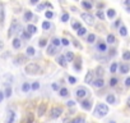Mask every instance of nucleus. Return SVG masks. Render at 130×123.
I'll return each mask as SVG.
<instances>
[{
  "mask_svg": "<svg viewBox=\"0 0 130 123\" xmlns=\"http://www.w3.org/2000/svg\"><path fill=\"white\" fill-rule=\"evenodd\" d=\"M115 15H116V12L114 9H109V10H107V17H109V18H114Z\"/></svg>",
  "mask_w": 130,
  "mask_h": 123,
  "instance_id": "29",
  "label": "nucleus"
},
{
  "mask_svg": "<svg viewBox=\"0 0 130 123\" xmlns=\"http://www.w3.org/2000/svg\"><path fill=\"white\" fill-rule=\"evenodd\" d=\"M4 96H5V95L1 92V91H0V103H1L3 101V99H4Z\"/></svg>",
  "mask_w": 130,
  "mask_h": 123,
  "instance_id": "53",
  "label": "nucleus"
},
{
  "mask_svg": "<svg viewBox=\"0 0 130 123\" xmlns=\"http://www.w3.org/2000/svg\"><path fill=\"white\" fill-rule=\"evenodd\" d=\"M74 68H75L77 71H80V69H82V64H80V62H79V63H75Z\"/></svg>",
  "mask_w": 130,
  "mask_h": 123,
  "instance_id": "46",
  "label": "nucleus"
},
{
  "mask_svg": "<svg viewBox=\"0 0 130 123\" xmlns=\"http://www.w3.org/2000/svg\"><path fill=\"white\" fill-rule=\"evenodd\" d=\"M33 122H35V115H33L32 113H30V114H28V117H27L26 123H33Z\"/></svg>",
  "mask_w": 130,
  "mask_h": 123,
  "instance_id": "28",
  "label": "nucleus"
},
{
  "mask_svg": "<svg viewBox=\"0 0 130 123\" xmlns=\"http://www.w3.org/2000/svg\"><path fill=\"white\" fill-rule=\"evenodd\" d=\"M122 59H124V60H130V51H124Z\"/></svg>",
  "mask_w": 130,
  "mask_h": 123,
  "instance_id": "33",
  "label": "nucleus"
},
{
  "mask_svg": "<svg viewBox=\"0 0 130 123\" xmlns=\"http://www.w3.org/2000/svg\"><path fill=\"white\" fill-rule=\"evenodd\" d=\"M117 68H119L117 63H112V64H111V67H110V71H111V73H116Z\"/></svg>",
  "mask_w": 130,
  "mask_h": 123,
  "instance_id": "27",
  "label": "nucleus"
},
{
  "mask_svg": "<svg viewBox=\"0 0 130 123\" xmlns=\"http://www.w3.org/2000/svg\"><path fill=\"white\" fill-rule=\"evenodd\" d=\"M119 32H120L121 36H126V35H128V30H126L125 26H121L120 28H119Z\"/></svg>",
  "mask_w": 130,
  "mask_h": 123,
  "instance_id": "21",
  "label": "nucleus"
},
{
  "mask_svg": "<svg viewBox=\"0 0 130 123\" xmlns=\"http://www.w3.org/2000/svg\"><path fill=\"white\" fill-rule=\"evenodd\" d=\"M35 49H33L32 46H28L27 48V50H26V54L28 55V57H33V55H35Z\"/></svg>",
  "mask_w": 130,
  "mask_h": 123,
  "instance_id": "20",
  "label": "nucleus"
},
{
  "mask_svg": "<svg viewBox=\"0 0 130 123\" xmlns=\"http://www.w3.org/2000/svg\"><path fill=\"white\" fill-rule=\"evenodd\" d=\"M128 107H129V108H130V98H129V99H128Z\"/></svg>",
  "mask_w": 130,
  "mask_h": 123,
  "instance_id": "56",
  "label": "nucleus"
},
{
  "mask_svg": "<svg viewBox=\"0 0 130 123\" xmlns=\"http://www.w3.org/2000/svg\"><path fill=\"white\" fill-rule=\"evenodd\" d=\"M119 68H120V72H121V73H128L129 69H130V67H129L128 64H121L120 67H119Z\"/></svg>",
  "mask_w": 130,
  "mask_h": 123,
  "instance_id": "17",
  "label": "nucleus"
},
{
  "mask_svg": "<svg viewBox=\"0 0 130 123\" xmlns=\"http://www.w3.org/2000/svg\"><path fill=\"white\" fill-rule=\"evenodd\" d=\"M82 108L86 109V110H91L92 108V103L89 101V100H83L82 101Z\"/></svg>",
  "mask_w": 130,
  "mask_h": 123,
  "instance_id": "12",
  "label": "nucleus"
},
{
  "mask_svg": "<svg viewBox=\"0 0 130 123\" xmlns=\"http://www.w3.org/2000/svg\"><path fill=\"white\" fill-rule=\"evenodd\" d=\"M31 18H32V12H30V10H28V12L24 13V19H26V21H30Z\"/></svg>",
  "mask_w": 130,
  "mask_h": 123,
  "instance_id": "35",
  "label": "nucleus"
},
{
  "mask_svg": "<svg viewBox=\"0 0 130 123\" xmlns=\"http://www.w3.org/2000/svg\"><path fill=\"white\" fill-rule=\"evenodd\" d=\"M12 44H13V48H14V49H20V46H22V40H20V38H14Z\"/></svg>",
  "mask_w": 130,
  "mask_h": 123,
  "instance_id": "15",
  "label": "nucleus"
},
{
  "mask_svg": "<svg viewBox=\"0 0 130 123\" xmlns=\"http://www.w3.org/2000/svg\"><path fill=\"white\" fill-rule=\"evenodd\" d=\"M110 123H115V122H114V121H111V122H110Z\"/></svg>",
  "mask_w": 130,
  "mask_h": 123,
  "instance_id": "59",
  "label": "nucleus"
},
{
  "mask_svg": "<svg viewBox=\"0 0 130 123\" xmlns=\"http://www.w3.org/2000/svg\"><path fill=\"white\" fill-rule=\"evenodd\" d=\"M125 86H126V87H130V77H128L126 80H125Z\"/></svg>",
  "mask_w": 130,
  "mask_h": 123,
  "instance_id": "48",
  "label": "nucleus"
},
{
  "mask_svg": "<svg viewBox=\"0 0 130 123\" xmlns=\"http://www.w3.org/2000/svg\"><path fill=\"white\" fill-rule=\"evenodd\" d=\"M46 45H47V41H46V40H43V38H42V40L40 41V46H41V48H45Z\"/></svg>",
  "mask_w": 130,
  "mask_h": 123,
  "instance_id": "45",
  "label": "nucleus"
},
{
  "mask_svg": "<svg viewBox=\"0 0 130 123\" xmlns=\"http://www.w3.org/2000/svg\"><path fill=\"white\" fill-rule=\"evenodd\" d=\"M31 88H32V87H31V85H30L28 82H24L23 85H22V91H23V92H28Z\"/></svg>",
  "mask_w": 130,
  "mask_h": 123,
  "instance_id": "18",
  "label": "nucleus"
},
{
  "mask_svg": "<svg viewBox=\"0 0 130 123\" xmlns=\"http://www.w3.org/2000/svg\"><path fill=\"white\" fill-rule=\"evenodd\" d=\"M46 110H47V104L46 103H41V104L38 105V109H37L38 117H42L45 113H46Z\"/></svg>",
  "mask_w": 130,
  "mask_h": 123,
  "instance_id": "5",
  "label": "nucleus"
},
{
  "mask_svg": "<svg viewBox=\"0 0 130 123\" xmlns=\"http://www.w3.org/2000/svg\"><path fill=\"white\" fill-rule=\"evenodd\" d=\"M27 31L33 35V33H36L37 28H36V26H35V25H28V26H27Z\"/></svg>",
  "mask_w": 130,
  "mask_h": 123,
  "instance_id": "19",
  "label": "nucleus"
},
{
  "mask_svg": "<svg viewBox=\"0 0 130 123\" xmlns=\"http://www.w3.org/2000/svg\"><path fill=\"white\" fill-rule=\"evenodd\" d=\"M125 3H126V5H129V4H130V0H126Z\"/></svg>",
  "mask_w": 130,
  "mask_h": 123,
  "instance_id": "57",
  "label": "nucleus"
},
{
  "mask_svg": "<svg viewBox=\"0 0 130 123\" xmlns=\"http://www.w3.org/2000/svg\"><path fill=\"white\" fill-rule=\"evenodd\" d=\"M50 27H51V25H50V22H47V21H45L43 23H42V28L43 30H49Z\"/></svg>",
  "mask_w": 130,
  "mask_h": 123,
  "instance_id": "34",
  "label": "nucleus"
},
{
  "mask_svg": "<svg viewBox=\"0 0 130 123\" xmlns=\"http://www.w3.org/2000/svg\"><path fill=\"white\" fill-rule=\"evenodd\" d=\"M96 15H97L100 19H102V21L105 19V14H103V12H102V10H98V12L96 13Z\"/></svg>",
  "mask_w": 130,
  "mask_h": 123,
  "instance_id": "36",
  "label": "nucleus"
},
{
  "mask_svg": "<svg viewBox=\"0 0 130 123\" xmlns=\"http://www.w3.org/2000/svg\"><path fill=\"white\" fill-rule=\"evenodd\" d=\"M68 80H69V82L71 83V85H74V83L77 82V80H75V77H73V76H69V78H68Z\"/></svg>",
  "mask_w": 130,
  "mask_h": 123,
  "instance_id": "43",
  "label": "nucleus"
},
{
  "mask_svg": "<svg viewBox=\"0 0 130 123\" xmlns=\"http://www.w3.org/2000/svg\"><path fill=\"white\" fill-rule=\"evenodd\" d=\"M4 95H5V98H10V96H12V88H10L9 86H7V88H5Z\"/></svg>",
  "mask_w": 130,
  "mask_h": 123,
  "instance_id": "25",
  "label": "nucleus"
},
{
  "mask_svg": "<svg viewBox=\"0 0 130 123\" xmlns=\"http://www.w3.org/2000/svg\"><path fill=\"white\" fill-rule=\"evenodd\" d=\"M82 7L84 9L89 10V9H92V3L91 1H87V0H83V1H82Z\"/></svg>",
  "mask_w": 130,
  "mask_h": 123,
  "instance_id": "16",
  "label": "nucleus"
},
{
  "mask_svg": "<svg viewBox=\"0 0 130 123\" xmlns=\"http://www.w3.org/2000/svg\"><path fill=\"white\" fill-rule=\"evenodd\" d=\"M82 18H83L84 21H86L88 25H91V26L94 23V18H93V15H92V14H89V13H83V14H82Z\"/></svg>",
  "mask_w": 130,
  "mask_h": 123,
  "instance_id": "7",
  "label": "nucleus"
},
{
  "mask_svg": "<svg viewBox=\"0 0 130 123\" xmlns=\"http://www.w3.org/2000/svg\"><path fill=\"white\" fill-rule=\"evenodd\" d=\"M65 58H66L68 62H73V59H74V54H73L71 51H68L66 55H65Z\"/></svg>",
  "mask_w": 130,
  "mask_h": 123,
  "instance_id": "24",
  "label": "nucleus"
},
{
  "mask_svg": "<svg viewBox=\"0 0 130 123\" xmlns=\"http://www.w3.org/2000/svg\"><path fill=\"white\" fill-rule=\"evenodd\" d=\"M115 41H116L115 36L112 35V33H110V35L107 36V42H109V44H115Z\"/></svg>",
  "mask_w": 130,
  "mask_h": 123,
  "instance_id": "23",
  "label": "nucleus"
},
{
  "mask_svg": "<svg viewBox=\"0 0 130 123\" xmlns=\"http://www.w3.org/2000/svg\"><path fill=\"white\" fill-rule=\"evenodd\" d=\"M3 46H4V44H3V41H0V50L3 49Z\"/></svg>",
  "mask_w": 130,
  "mask_h": 123,
  "instance_id": "55",
  "label": "nucleus"
},
{
  "mask_svg": "<svg viewBox=\"0 0 130 123\" xmlns=\"http://www.w3.org/2000/svg\"><path fill=\"white\" fill-rule=\"evenodd\" d=\"M116 83H117V80H116L115 77L110 80V85H111V86H116Z\"/></svg>",
  "mask_w": 130,
  "mask_h": 123,
  "instance_id": "44",
  "label": "nucleus"
},
{
  "mask_svg": "<svg viewBox=\"0 0 130 123\" xmlns=\"http://www.w3.org/2000/svg\"><path fill=\"white\" fill-rule=\"evenodd\" d=\"M31 87H32V90H38V88H40V83L38 82H33Z\"/></svg>",
  "mask_w": 130,
  "mask_h": 123,
  "instance_id": "40",
  "label": "nucleus"
},
{
  "mask_svg": "<svg viewBox=\"0 0 130 123\" xmlns=\"http://www.w3.org/2000/svg\"><path fill=\"white\" fill-rule=\"evenodd\" d=\"M63 114V108L61 107H55L51 109V118H59V117Z\"/></svg>",
  "mask_w": 130,
  "mask_h": 123,
  "instance_id": "3",
  "label": "nucleus"
},
{
  "mask_svg": "<svg viewBox=\"0 0 130 123\" xmlns=\"http://www.w3.org/2000/svg\"><path fill=\"white\" fill-rule=\"evenodd\" d=\"M86 31H87V30L84 28V27H79V28L77 30V33H78L79 36H83L84 33H86Z\"/></svg>",
  "mask_w": 130,
  "mask_h": 123,
  "instance_id": "30",
  "label": "nucleus"
},
{
  "mask_svg": "<svg viewBox=\"0 0 130 123\" xmlns=\"http://www.w3.org/2000/svg\"><path fill=\"white\" fill-rule=\"evenodd\" d=\"M128 12H129V13H130V7H129V8H128Z\"/></svg>",
  "mask_w": 130,
  "mask_h": 123,
  "instance_id": "58",
  "label": "nucleus"
},
{
  "mask_svg": "<svg viewBox=\"0 0 130 123\" xmlns=\"http://www.w3.org/2000/svg\"><path fill=\"white\" fill-rule=\"evenodd\" d=\"M87 41H88L89 44H93V42L96 41V35H94V33H89V35H88V38H87Z\"/></svg>",
  "mask_w": 130,
  "mask_h": 123,
  "instance_id": "22",
  "label": "nucleus"
},
{
  "mask_svg": "<svg viewBox=\"0 0 130 123\" xmlns=\"http://www.w3.org/2000/svg\"><path fill=\"white\" fill-rule=\"evenodd\" d=\"M92 83H93V86H94L96 88H101V87H103V86H105V81L102 80V77H98L97 80L93 81Z\"/></svg>",
  "mask_w": 130,
  "mask_h": 123,
  "instance_id": "9",
  "label": "nucleus"
},
{
  "mask_svg": "<svg viewBox=\"0 0 130 123\" xmlns=\"http://www.w3.org/2000/svg\"><path fill=\"white\" fill-rule=\"evenodd\" d=\"M46 53H47V55H55L56 54V46L55 45H49Z\"/></svg>",
  "mask_w": 130,
  "mask_h": 123,
  "instance_id": "13",
  "label": "nucleus"
},
{
  "mask_svg": "<svg viewBox=\"0 0 130 123\" xmlns=\"http://www.w3.org/2000/svg\"><path fill=\"white\" fill-rule=\"evenodd\" d=\"M60 42H61V40H59V38H52V45L58 46V45H60Z\"/></svg>",
  "mask_w": 130,
  "mask_h": 123,
  "instance_id": "42",
  "label": "nucleus"
},
{
  "mask_svg": "<svg viewBox=\"0 0 130 123\" xmlns=\"http://www.w3.org/2000/svg\"><path fill=\"white\" fill-rule=\"evenodd\" d=\"M87 94H88V91L84 87H79V88H77V91H75V95H77L78 99H83L84 96H87Z\"/></svg>",
  "mask_w": 130,
  "mask_h": 123,
  "instance_id": "6",
  "label": "nucleus"
},
{
  "mask_svg": "<svg viewBox=\"0 0 130 123\" xmlns=\"http://www.w3.org/2000/svg\"><path fill=\"white\" fill-rule=\"evenodd\" d=\"M13 80H14V78H13V76H12V74H9V73L4 74V76L1 77V82L4 83L5 86H9L10 83L13 82Z\"/></svg>",
  "mask_w": 130,
  "mask_h": 123,
  "instance_id": "4",
  "label": "nucleus"
},
{
  "mask_svg": "<svg viewBox=\"0 0 130 123\" xmlns=\"http://www.w3.org/2000/svg\"><path fill=\"white\" fill-rule=\"evenodd\" d=\"M45 15H46L47 19H50V18H52V17H54V13L51 12V10H47V12L45 13Z\"/></svg>",
  "mask_w": 130,
  "mask_h": 123,
  "instance_id": "38",
  "label": "nucleus"
},
{
  "mask_svg": "<svg viewBox=\"0 0 130 123\" xmlns=\"http://www.w3.org/2000/svg\"><path fill=\"white\" fill-rule=\"evenodd\" d=\"M24 71H26L27 74H36V73H38V72L41 71V68H40L38 64H36V63H28L26 65Z\"/></svg>",
  "mask_w": 130,
  "mask_h": 123,
  "instance_id": "2",
  "label": "nucleus"
},
{
  "mask_svg": "<svg viewBox=\"0 0 130 123\" xmlns=\"http://www.w3.org/2000/svg\"><path fill=\"white\" fill-rule=\"evenodd\" d=\"M98 50H100V51H106V50H107V46H106V44L101 42L100 45H98Z\"/></svg>",
  "mask_w": 130,
  "mask_h": 123,
  "instance_id": "32",
  "label": "nucleus"
},
{
  "mask_svg": "<svg viewBox=\"0 0 130 123\" xmlns=\"http://www.w3.org/2000/svg\"><path fill=\"white\" fill-rule=\"evenodd\" d=\"M59 94H60V96H68V94H69V92H68V90H66V88L65 87H63V88H61V90L59 91Z\"/></svg>",
  "mask_w": 130,
  "mask_h": 123,
  "instance_id": "31",
  "label": "nucleus"
},
{
  "mask_svg": "<svg viewBox=\"0 0 130 123\" xmlns=\"http://www.w3.org/2000/svg\"><path fill=\"white\" fill-rule=\"evenodd\" d=\"M30 1H31V4H37L38 0H30Z\"/></svg>",
  "mask_w": 130,
  "mask_h": 123,
  "instance_id": "54",
  "label": "nucleus"
},
{
  "mask_svg": "<svg viewBox=\"0 0 130 123\" xmlns=\"http://www.w3.org/2000/svg\"><path fill=\"white\" fill-rule=\"evenodd\" d=\"M96 73H97V76H98V77H102V76H103V73H105V72H103V68L98 67V68H97V72H96Z\"/></svg>",
  "mask_w": 130,
  "mask_h": 123,
  "instance_id": "37",
  "label": "nucleus"
},
{
  "mask_svg": "<svg viewBox=\"0 0 130 123\" xmlns=\"http://www.w3.org/2000/svg\"><path fill=\"white\" fill-rule=\"evenodd\" d=\"M14 119H15V113L13 110H9L8 111V115H7V121L5 123H14Z\"/></svg>",
  "mask_w": 130,
  "mask_h": 123,
  "instance_id": "11",
  "label": "nucleus"
},
{
  "mask_svg": "<svg viewBox=\"0 0 130 123\" xmlns=\"http://www.w3.org/2000/svg\"><path fill=\"white\" fill-rule=\"evenodd\" d=\"M18 28H19V26H18V23L14 21L13 23H12V26H10V30H9V33H8V36H12L13 33H15V32H18Z\"/></svg>",
  "mask_w": 130,
  "mask_h": 123,
  "instance_id": "10",
  "label": "nucleus"
},
{
  "mask_svg": "<svg viewBox=\"0 0 130 123\" xmlns=\"http://www.w3.org/2000/svg\"><path fill=\"white\" fill-rule=\"evenodd\" d=\"M66 105L68 107H73V105H74V101H73V100H69V101L66 103Z\"/></svg>",
  "mask_w": 130,
  "mask_h": 123,
  "instance_id": "50",
  "label": "nucleus"
},
{
  "mask_svg": "<svg viewBox=\"0 0 130 123\" xmlns=\"http://www.w3.org/2000/svg\"><path fill=\"white\" fill-rule=\"evenodd\" d=\"M71 26H73V28H74V30H78L79 27H82L79 22H73V25H71Z\"/></svg>",
  "mask_w": 130,
  "mask_h": 123,
  "instance_id": "41",
  "label": "nucleus"
},
{
  "mask_svg": "<svg viewBox=\"0 0 130 123\" xmlns=\"http://www.w3.org/2000/svg\"><path fill=\"white\" fill-rule=\"evenodd\" d=\"M61 21H63V22H68V21H69V14H68V13H64L63 17H61Z\"/></svg>",
  "mask_w": 130,
  "mask_h": 123,
  "instance_id": "39",
  "label": "nucleus"
},
{
  "mask_svg": "<svg viewBox=\"0 0 130 123\" xmlns=\"http://www.w3.org/2000/svg\"><path fill=\"white\" fill-rule=\"evenodd\" d=\"M106 100H107V103H110V104H115V96L114 95H107Z\"/></svg>",
  "mask_w": 130,
  "mask_h": 123,
  "instance_id": "26",
  "label": "nucleus"
},
{
  "mask_svg": "<svg viewBox=\"0 0 130 123\" xmlns=\"http://www.w3.org/2000/svg\"><path fill=\"white\" fill-rule=\"evenodd\" d=\"M56 62H58V64L59 65H61V67H63V68H65V67L68 65V63H66V58L64 57V55H59V57H58V59H56Z\"/></svg>",
  "mask_w": 130,
  "mask_h": 123,
  "instance_id": "8",
  "label": "nucleus"
},
{
  "mask_svg": "<svg viewBox=\"0 0 130 123\" xmlns=\"http://www.w3.org/2000/svg\"><path fill=\"white\" fill-rule=\"evenodd\" d=\"M93 72H88V73L86 74V77H84V82L86 83H92L93 81Z\"/></svg>",
  "mask_w": 130,
  "mask_h": 123,
  "instance_id": "14",
  "label": "nucleus"
},
{
  "mask_svg": "<svg viewBox=\"0 0 130 123\" xmlns=\"http://www.w3.org/2000/svg\"><path fill=\"white\" fill-rule=\"evenodd\" d=\"M61 44H63V45H69V40H68V38H61Z\"/></svg>",
  "mask_w": 130,
  "mask_h": 123,
  "instance_id": "47",
  "label": "nucleus"
},
{
  "mask_svg": "<svg viewBox=\"0 0 130 123\" xmlns=\"http://www.w3.org/2000/svg\"><path fill=\"white\" fill-rule=\"evenodd\" d=\"M52 88H54L55 91H58V90H59V86L56 85V83H52Z\"/></svg>",
  "mask_w": 130,
  "mask_h": 123,
  "instance_id": "52",
  "label": "nucleus"
},
{
  "mask_svg": "<svg viewBox=\"0 0 130 123\" xmlns=\"http://www.w3.org/2000/svg\"><path fill=\"white\" fill-rule=\"evenodd\" d=\"M82 121H83V119H82V118H77V119H74V121H73V122H71V123H80V122H82Z\"/></svg>",
  "mask_w": 130,
  "mask_h": 123,
  "instance_id": "51",
  "label": "nucleus"
},
{
  "mask_svg": "<svg viewBox=\"0 0 130 123\" xmlns=\"http://www.w3.org/2000/svg\"><path fill=\"white\" fill-rule=\"evenodd\" d=\"M45 7H46V4H41V5H38V7H37V10L40 12V10H42Z\"/></svg>",
  "mask_w": 130,
  "mask_h": 123,
  "instance_id": "49",
  "label": "nucleus"
},
{
  "mask_svg": "<svg viewBox=\"0 0 130 123\" xmlns=\"http://www.w3.org/2000/svg\"><path fill=\"white\" fill-rule=\"evenodd\" d=\"M107 113H109V108L105 104H98L94 108V117H97V118H102Z\"/></svg>",
  "mask_w": 130,
  "mask_h": 123,
  "instance_id": "1",
  "label": "nucleus"
}]
</instances>
